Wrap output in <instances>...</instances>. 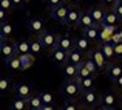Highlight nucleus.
Instances as JSON below:
<instances>
[{
  "label": "nucleus",
  "instance_id": "f257e3e1",
  "mask_svg": "<svg viewBox=\"0 0 122 110\" xmlns=\"http://www.w3.org/2000/svg\"><path fill=\"white\" fill-rule=\"evenodd\" d=\"M60 93L68 101H79L82 95V90L76 79H65L63 84L60 85Z\"/></svg>",
  "mask_w": 122,
  "mask_h": 110
},
{
  "label": "nucleus",
  "instance_id": "f03ea898",
  "mask_svg": "<svg viewBox=\"0 0 122 110\" xmlns=\"http://www.w3.org/2000/svg\"><path fill=\"white\" fill-rule=\"evenodd\" d=\"M79 102L85 109H96V107H99V102H101V93L96 88L85 90V92H82Z\"/></svg>",
  "mask_w": 122,
  "mask_h": 110
},
{
  "label": "nucleus",
  "instance_id": "7ed1b4c3",
  "mask_svg": "<svg viewBox=\"0 0 122 110\" xmlns=\"http://www.w3.org/2000/svg\"><path fill=\"white\" fill-rule=\"evenodd\" d=\"M121 98V96H119ZM119 98H117V93L113 90H108V92L102 93L101 95V102H99V109L102 110H113L121 104Z\"/></svg>",
  "mask_w": 122,
  "mask_h": 110
},
{
  "label": "nucleus",
  "instance_id": "20e7f679",
  "mask_svg": "<svg viewBox=\"0 0 122 110\" xmlns=\"http://www.w3.org/2000/svg\"><path fill=\"white\" fill-rule=\"evenodd\" d=\"M68 9H70V5H66V3L59 5V6H53V8H50V17L54 19L57 23L66 25V16H68Z\"/></svg>",
  "mask_w": 122,
  "mask_h": 110
},
{
  "label": "nucleus",
  "instance_id": "39448f33",
  "mask_svg": "<svg viewBox=\"0 0 122 110\" xmlns=\"http://www.w3.org/2000/svg\"><path fill=\"white\" fill-rule=\"evenodd\" d=\"M12 90H14V95L15 96H20V98H31V96L34 95V87L31 82H26V81H22V82H17L14 84V87H12Z\"/></svg>",
  "mask_w": 122,
  "mask_h": 110
},
{
  "label": "nucleus",
  "instance_id": "423d86ee",
  "mask_svg": "<svg viewBox=\"0 0 122 110\" xmlns=\"http://www.w3.org/2000/svg\"><path fill=\"white\" fill-rule=\"evenodd\" d=\"M88 56L91 57V59L94 60L96 64H97V67H99V70H101V73L107 70V67H108V64H110V60L105 57V54L102 53V48L99 47V45H97L96 48H93L91 51H90Z\"/></svg>",
  "mask_w": 122,
  "mask_h": 110
},
{
  "label": "nucleus",
  "instance_id": "0eeeda50",
  "mask_svg": "<svg viewBox=\"0 0 122 110\" xmlns=\"http://www.w3.org/2000/svg\"><path fill=\"white\" fill-rule=\"evenodd\" d=\"M26 27L30 30V33H33L34 36H40L42 33L46 31V23H45V20L42 17H31L28 20Z\"/></svg>",
  "mask_w": 122,
  "mask_h": 110
},
{
  "label": "nucleus",
  "instance_id": "6e6552de",
  "mask_svg": "<svg viewBox=\"0 0 122 110\" xmlns=\"http://www.w3.org/2000/svg\"><path fill=\"white\" fill-rule=\"evenodd\" d=\"M39 39H40L42 45L45 47V50L51 51L53 48L57 47V39H59V34L53 33V31H45V33H42L40 36H39Z\"/></svg>",
  "mask_w": 122,
  "mask_h": 110
},
{
  "label": "nucleus",
  "instance_id": "1a4fd4ad",
  "mask_svg": "<svg viewBox=\"0 0 122 110\" xmlns=\"http://www.w3.org/2000/svg\"><path fill=\"white\" fill-rule=\"evenodd\" d=\"M81 14H82V11H81V9H79L76 5H70L68 16H66V27H70V28H76V27H79Z\"/></svg>",
  "mask_w": 122,
  "mask_h": 110
},
{
  "label": "nucleus",
  "instance_id": "9d476101",
  "mask_svg": "<svg viewBox=\"0 0 122 110\" xmlns=\"http://www.w3.org/2000/svg\"><path fill=\"white\" fill-rule=\"evenodd\" d=\"M50 59L53 60L54 64H57V65L62 67L65 62H68V51L56 47V48H53V50L50 51Z\"/></svg>",
  "mask_w": 122,
  "mask_h": 110
},
{
  "label": "nucleus",
  "instance_id": "9b49d317",
  "mask_svg": "<svg viewBox=\"0 0 122 110\" xmlns=\"http://www.w3.org/2000/svg\"><path fill=\"white\" fill-rule=\"evenodd\" d=\"M15 44H9L8 40H2L0 42V56H2V59L5 60H8V59H11L12 56H15Z\"/></svg>",
  "mask_w": 122,
  "mask_h": 110
},
{
  "label": "nucleus",
  "instance_id": "f8f14e48",
  "mask_svg": "<svg viewBox=\"0 0 122 110\" xmlns=\"http://www.w3.org/2000/svg\"><path fill=\"white\" fill-rule=\"evenodd\" d=\"M105 74H107V77L111 79V81L117 79L119 76H122V64L121 62H113V60H111V62L108 64L107 70H105Z\"/></svg>",
  "mask_w": 122,
  "mask_h": 110
},
{
  "label": "nucleus",
  "instance_id": "ddd939ff",
  "mask_svg": "<svg viewBox=\"0 0 122 110\" xmlns=\"http://www.w3.org/2000/svg\"><path fill=\"white\" fill-rule=\"evenodd\" d=\"M91 44L93 42L90 40L85 34H81V36L74 37V47L79 48L82 53H90V51H91Z\"/></svg>",
  "mask_w": 122,
  "mask_h": 110
},
{
  "label": "nucleus",
  "instance_id": "4468645a",
  "mask_svg": "<svg viewBox=\"0 0 122 110\" xmlns=\"http://www.w3.org/2000/svg\"><path fill=\"white\" fill-rule=\"evenodd\" d=\"M77 72H79V67L73 62H65L62 65V73H63V77L65 79H76L77 77Z\"/></svg>",
  "mask_w": 122,
  "mask_h": 110
},
{
  "label": "nucleus",
  "instance_id": "2eb2a0df",
  "mask_svg": "<svg viewBox=\"0 0 122 110\" xmlns=\"http://www.w3.org/2000/svg\"><path fill=\"white\" fill-rule=\"evenodd\" d=\"M101 28H102L101 25L94 23V25H91V27H88V28H83L82 34H85V36L88 37L93 44H94V42L99 40V36H101Z\"/></svg>",
  "mask_w": 122,
  "mask_h": 110
},
{
  "label": "nucleus",
  "instance_id": "dca6fc26",
  "mask_svg": "<svg viewBox=\"0 0 122 110\" xmlns=\"http://www.w3.org/2000/svg\"><path fill=\"white\" fill-rule=\"evenodd\" d=\"M99 47L102 48V53L105 54V57H107L108 60H114L116 59V50H114V44L111 40H108V42H102V44H99Z\"/></svg>",
  "mask_w": 122,
  "mask_h": 110
},
{
  "label": "nucleus",
  "instance_id": "f3484780",
  "mask_svg": "<svg viewBox=\"0 0 122 110\" xmlns=\"http://www.w3.org/2000/svg\"><path fill=\"white\" fill-rule=\"evenodd\" d=\"M57 47L62 48L65 51H70L74 48V39L68 34H59V39H57Z\"/></svg>",
  "mask_w": 122,
  "mask_h": 110
},
{
  "label": "nucleus",
  "instance_id": "a211bd4d",
  "mask_svg": "<svg viewBox=\"0 0 122 110\" xmlns=\"http://www.w3.org/2000/svg\"><path fill=\"white\" fill-rule=\"evenodd\" d=\"M105 11H107V9H104L102 6H93V8L90 9V12H91V17H93V20H94V23L101 25V27L104 25Z\"/></svg>",
  "mask_w": 122,
  "mask_h": 110
},
{
  "label": "nucleus",
  "instance_id": "6ab92c4d",
  "mask_svg": "<svg viewBox=\"0 0 122 110\" xmlns=\"http://www.w3.org/2000/svg\"><path fill=\"white\" fill-rule=\"evenodd\" d=\"M119 16L116 14L113 8L107 9L105 11V19H104V25H108V27H117V22H119Z\"/></svg>",
  "mask_w": 122,
  "mask_h": 110
},
{
  "label": "nucleus",
  "instance_id": "aec40b11",
  "mask_svg": "<svg viewBox=\"0 0 122 110\" xmlns=\"http://www.w3.org/2000/svg\"><path fill=\"white\" fill-rule=\"evenodd\" d=\"M94 79H96V76H85V77H77L76 81H77L81 90H82V92H85V90L94 88Z\"/></svg>",
  "mask_w": 122,
  "mask_h": 110
},
{
  "label": "nucleus",
  "instance_id": "412c9836",
  "mask_svg": "<svg viewBox=\"0 0 122 110\" xmlns=\"http://www.w3.org/2000/svg\"><path fill=\"white\" fill-rule=\"evenodd\" d=\"M12 33H14L12 23H9L8 20L0 23V39H2V40H8V39L12 36Z\"/></svg>",
  "mask_w": 122,
  "mask_h": 110
},
{
  "label": "nucleus",
  "instance_id": "4be33fe9",
  "mask_svg": "<svg viewBox=\"0 0 122 110\" xmlns=\"http://www.w3.org/2000/svg\"><path fill=\"white\" fill-rule=\"evenodd\" d=\"M6 67H8L11 72H23L22 60H20V56H19V54H15V56L11 57V59L6 60Z\"/></svg>",
  "mask_w": 122,
  "mask_h": 110
},
{
  "label": "nucleus",
  "instance_id": "5701e85b",
  "mask_svg": "<svg viewBox=\"0 0 122 110\" xmlns=\"http://www.w3.org/2000/svg\"><path fill=\"white\" fill-rule=\"evenodd\" d=\"M68 60L70 62H73V64H76V65H79V64L81 62H83V53L81 50H79V48H73V50H70L68 51Z\"/></svg>",
  "mask_w": 122,
  "mask_h": 110
},
{
  "label": "nucleus",
  "instance_id": "b1692460",
  "mask_svg": "<svg viewBox=\"0 0 122 110\" xmlns=\"http://www.w3.org/2000/svg\"><path fill=\"white\" fill-rule=\"evenodd\" d=\"M42 107H43V101H42L40 93L33 95L31 98H28V109H31V110H42Z\"/></svg>",
  "mask_w": 122,
  "mask_h": 110
},
{
  "label": "nucleus",
  "instance_id": "393cba45",
  "mask_svg": "<svg viewBox=\"0 0 122 110\" xmlns=\"http://www.w3.org/2000/svg\"><path fill=\"white\" fill-rule=\"evenodd\" d=\"M91 25H94V20H93V17H91V12L90 11H82L81 20H79V28L83 30V28H88V27H91Z\"/></svg>",
  "mask_w": 122,
  "mask_h": 110
},
{
  "label": "nucleus",
  "instance_id": "a878e982",
  "mask_svg": "<svg viewBox=\"0 0 122 110\" xmlns=\"http://www.w3.org/2000/svg\"><path fill=\"white\" fill-rule=\"evenodd\" d=\"M28 109V99L15 96L11 101V110H26Z\"/></svg>",
  "mask_w": 122,
  "mask_h": 110
},
{
  "label": "nucleus",
  "instance_id": "bb28decb",
  "mask_svg": "<svg viewBox=\"0 0 122 110\" xmlns=\"http://www.w3.org/2000/svg\"><path fill=\"white\" fill-rule=\"evenodd\" d=\"M15 53H17L19 56L26 54V53H31L30 40H19V42H15Z\"/></svg>",
  "mask_w": 122,
  "mask_h": 110
},
{
  "label": "nucleus",
  "instance_id": "cd10ccee",
  "mask_svg": "<svg viewBox=\"0 0 122 110\" xmlns=\"http://www.w3.org/2000/svg\"><path fill=\"white\" fill-rule=\"evenodd\" d=\"M30 47H31V53H33L34 56H39L42 51L45 50V47L42 45L39 36H37L36 39H31V40H30Z\"/></svg>",
  "mask_w": 122,
  "mask_h": 110
},
{
  "label": "nucleus",
  "instance_id": "c85d7f7f",
  "mask_svg": "<svg viewBox=\"0 0 122 110\" xmlns=\"http://www.w3.org/2000/svg\"><path fill=\"white\" fill-rule=\"evenodd\" d=\"M20 60H22V67H23V70H28L30 67L34 65L36 56H34L33 53H26V54H22V56H20Z\"/></svg>",
  "mask_w": 122,
  "mask_h": 110
},
{
  "label": "nucleus",
  "instance_id": "c756f323",
  "mask_svg": "<svg viewBox=\"0 0 122 110\" xmlns=\"http://www.w3.org/2000/svg\"><path fill=\"white\" fill-rule=\"evenodd\" d=\"M11 87H12V81L9 79V77H6V76L0 77V93H2V95H6V93L11 90Z\"/></svg>",
  "mask_w": 122,
  "mask_h": 110
},
{
  "label": "nucleus",
  "instance_id": "7c9ffc66",
  "mask_svg": "<svg viewBox=\"0 0 122 110\" xmlns=\"http://www.w3.org/2000/svg\"><path fill=\"white\" fill-rule=\"evenodd\" d=\"M42 101H43V105H53L56 107V99H54V95L50 92H40Z\"/></svg>",
  "mask_w": 122,
  "mask_h": 110
},
{
  "label": "nucleus",
  "instance_id": "2f4dec72",
  "mask_svg": "<svg viewBox=\"0 0 122 110\" xmlns=\"http://www.w3.org/2000/svg\"><path fill=\"white\" fill-rule=\"evenodd\" d=\"M79 72H77V77H85V76H96L94 73L91 72V70L88 68V67L85 65V60H83V62H81L79 64ZM77 77H76V79H77Z\"/></svg>",
  "mask_w": 122,
  "mask_h": 110
},
{
  "label": "nucleus",
  "instance_id": "473e14b6",
  "mask_svg": "<svg viewBox=\"0 0 122 110\" xmlns=\"http://www.w3.org/2000/svg\"><path fill=\"white\" fill-rule=\"evenodd\" d=\"M85 65H86V67H88V68H90V70H91V72H93V73H94V74H96V76H97V74H99V73H101V70H99V67H97V64H96V62H94V60H93V59H91V57H90V56H88V57H86V59H85Z\"/></svg>",
  "mask_w": 122,
  "mask_h": 110
},
{
  "label": "nucleus",
  "instance_id": "72a5a7b5",
  "mask_svg": "<svg viewBox=\"0 0 122 110\" xmlns=\"http://www.w3.org/2000/svg\"><path fill=\"white\" fill-rule=\"evenodd\" d=\"M0 8L6 9V11H12V9H15L12 0H0Z\"/></svg>",
  "mask_w": 122,
  "mask_h": 110
},
{
  "label": "nucleus",
  "instance_id": "f704fd0d",
  "mask_svg": "<svg viewBox=\"0 0 122 110\" xmlns=\"http://www.w3.org/2000/svg\"><path fill=\"white\" fill-rule=\"evenodd\" d=\"M76 102H77V101H68V99H65V105H63V109H65V110H76L79 107Z\"/></svg>",
  "mask_w": 122,
  "mask_h": 110
},
{
  "label": "nucleus",
  "instance_id": "c9c22d12",
  "mask_svg": "<svg viewBox=\"0 0 122 110\" xmlns=\"http://www.w3.org/2000/svg\"><path fill=\"white\" fill-rule=\"evenodd\" d=\"M45 3H46L50 8H53V6H59V5H63V3H66L65 0H45Z\"/></svg>",
  "mask_w": 122,
  "mask_h": 110
},
{
  "label": "nucleus",
  "instance_id": "e433bc0d",
  "mask_svg": "<svg viewBox=\"0 0 122 110\" xmlns=\"http://www.w3.org/2000/svg\"><path fill=\"white\" fill-rule=\"evenodd\" d=\"M113 87H114V90H117V92H122V76H119L117 79L113 81Z\"/></svg>",
  "mask_w": 122,
  "mask_h": 110
},
{
  "label": "nucleus",
  "instance_id": "4c0bfd02",
  "mask_svg": "<svg viewBox=\"0 0 122 110\" xmlns=\"http://www.w3.org/2000/svg\"><path fill=\"white\" fill-rule=\"evenodd\" d=\"M8 12H9V11H6V9L0 8V23L6 22V19H8Z\"/></svg>",
  "mask_w": 122,
  "mask_h": 110
},
{
  "label": "nucleus",
  "instance_id": "58836bf2",
  "mask_svg": "<svg viewBox=\"0 0 122 110\" xmlns=\"http://www.w3.org/2000/svg\"><path fill=\"white\" fill-rule=\"evenodd\" d=\"M113 9L116 11V14L119 16V19L122 20V3H116V5L113 6Z\"/></svg>",
  "mask_w": 122,
  "mask_h": 110
},
{
  "label": "nucleus",
  "instance_id": "ea45409f",
  "mask_svg": "<svg viewBox=\"0 0 122 110\" xmlns=\"http://www.w3.org/2000/svg\"><path fill=\"white\" fill-rule=\"evenodd\" d=\"M101 3L105 5V6H108V8H113V6L117 3V0H101Z\"/></svg>",
  "mask_w": 122,
  "mask_h": 110
},
{
  "label": "nucleus",
  "instance_id": "a19ab883",
  "mask_svg": "<svg viewBox=\"0 0 122 110\" xmlns=\"http://www.w3.org/2000/svg\"><path fill=\"white\" fill-rule=\"evenodd\" d=\"M25 2H26V0H12V3H14V8H15V9L22 8V6L25 5Z\"/></svg>",
  "mask_w": 122,
  "mask_h": 110
},
{
  "label": "nucleus",
  "instance_id": "79ce46f5",
  "mask_svg": "<svg viewBox=\"0 0 122 110\" xmlns=\"http://www.w3.org/2000/svg\"><path fill=\"white\" fill-rule=\"evenodd\" d=\"M65 2L68 3V5H76V3H79L81 0H65Z\"/></svg>",
  "mask_w": 122,
  "mask_h": 110
},
{
  "label": "nucleus",
  "instance_id": "37998d69",
  "mask_svg": "<svg viewBox=\"0 0 122 110\" xmlns=\"http://www.w3.org/2000/svg\"><path fill=\"white\" fill-rule=\"evenodd\" d=\"M54 107L53 105H43V107H42V110H53Z\"/></svg>",
  "mask_w": 122,
  "mask_h": 110
},
{
  "label": "nucleus",
  "instance_id": "c03bdc74",
  "mask_svg": "<svg viewBox=\"0 0 122 110\" xmlns=\"http://www.w3.org/2000/svg\"><path fill=\"white\" fill-rule=\"evenodd\" d=\"M119 105H121V109H122V92H121V104Z\"/></svg>",
  "mask_w": 122,
  "mask_h": 110
},
{
  "label": "nucleus",
  "instance_id": "a18cd8bd",
  "mask_svg": "<svg viewBox=\"0 0 122 110\" xmlns=\"http://www.w3.org/2000/svg\"><path fill=\"white\" fill-rule=\"evenodd\" d=\"M119 36H121V40H122V30L119 31Z\"/></svg>",
  "mask_w": 122,
  "mask_h": 110
},
{
  "label": "nucleus",
  "instance_id": "49530a36",
  "mask_svg": "<svg viewBox=\"0 0 122 110\" xmlns=\"http://www.w3.org/2000/svg\"><path fill=\"white\" fill-rule=\"evenodd\" d=\"M117 3H122V0H117Z\"/></svg>",
  "mask_w": 122,
  "mask_h": 110
}]
</instances>
